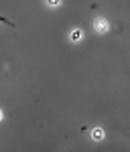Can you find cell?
<instances>
[{
  "mask_svg": "<svg viewBox=\"0 0 130 152\" xmlns=\"http://www.w3.org/2000/svg\"><path fill=\"white\" fill-rule=\"evenodd\" d=\"M94 138H95V140H98V138H102V132H100V130H95V132H94Z\"/></svg>",
  "mask_w": 130,
  "mask_h": 152,
  "instance_id": "2",
  "label": "cell"
},
{
  "mask_svg": "<svg viewBox=\"0 0 130 152\" xmlns=\"http://www.w3.org/2000/svg\"><path fill=\"white\" fill-rule=\"evenodd\" d=\"M0 24H6V26H10V28H14V26H16V24L10 23V20H8L6 16H0Z\"/></svg>",
  "mask_w": 130,
  "mask_h": 152,
  "instance_id": "1",
  "label": "cell"
}]
</instances>
